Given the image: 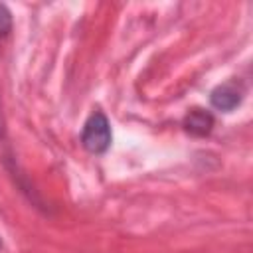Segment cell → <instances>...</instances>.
I'll return each instance as SVG.
<instances>
[{
    "instance_id": "7a4b0ae2",
    "label": "cell",
    "mask_w": 253,
    "mask_h": 253,
    "mask_svg": "<svg viewBox=\"0 0 253 253\" xmlns=\"http://www.w3.org/2000/svg\"><path fill=\"white\" fill-rule=\"evenodd\" d=\"M241 99H243V85L235 79L217 85L210 95L211 107H215L217 111H225V113L233 111L241 103Z\"/></svg>"
},
{
    "instance_id": "6da1fadb",
    "label": "cell",
    "mask_w": 253,
    "mask_h": 253,
    "mask_svg": "<svg viewBox=\"0 0 253 253\" xmlns=\"http://www.w3.org/2000/svg\"><path fill=\"white\" fill-rule=\"evenodd\" d=\"M111 140H113V132L107 117L101 111H95L83 125L81 144L91 154H103L111 146Z\"/></svg>"
},
{
    "instance_id": "5b68a950",
    "label": "cell",
    "mask_w": 253,
    "mask_h": 253,
    "mask_svg": "<svg viewBox=\"0 0 253 253\" xmlns=\"http://www.w3.org/2000/svg\"><path fill=\"white\" fill-rule=\"evenodd\" d=\"M0 247H2V241H0Z\"/></svg>"
},
{
    "instance_id": "3957f363",
    "label": "cell",
    "mask_w": 253,
    "mask_h": 253,
    "mask_svg": "<svg viewBox=\"0 0 253 253\" xmlns=\"http://www.w3.org/2000/svg\"><path fill=\"white\" fill-rule=\"evenodd\" d=\"M184 130L194 134V136H208L213 128V117L210 111L204 109H192L184 117Z\"/></svg>"
},
{
    "instance_id": "277c9868",
    "label": "cell",
    "mask_w": 253,
    "mask_h": 253,
    "mask_svg": "<svg viewBox=\"0 0 253 253\" xmlns=\"http://www.w3.org/2000/svg\"><path fill=\"white\" fill-rule=\"evenodd\" d=\"M10 30H12V14L4 4H0V38L8 36Z\"/></svg>"
}]
</instances>
